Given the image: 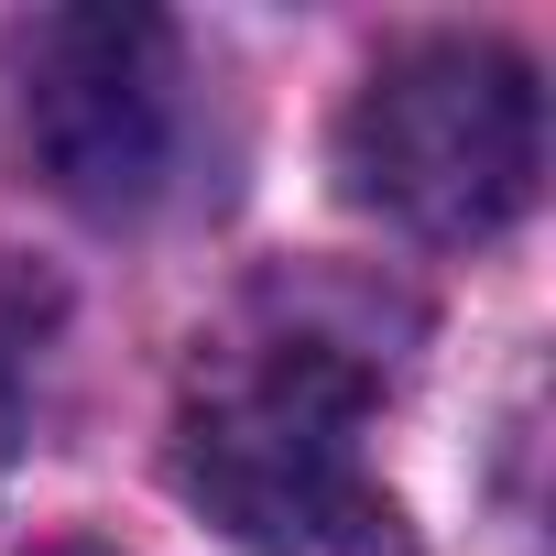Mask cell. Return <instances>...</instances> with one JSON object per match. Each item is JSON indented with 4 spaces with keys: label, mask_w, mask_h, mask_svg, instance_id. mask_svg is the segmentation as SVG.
Segmentation results:
<instances>
[{
    "label": "cell",
    "mask_w": 556,
    "mask_h": 556,
    "mask_svg": "<svg viewBox=\"0 0 556 556\" xmlns=\"http://www.w3.org/2000/svg\"><path fill=\"white\" fill-rule=\"evenodd\" d=\"M371 371L317 339L273 328L229 339L175 426V480L251 545V556H415V523L361 469Z\"/></svg>",
    "instance_id": "6da1fadb"
},
{
    "label": "cell",
    "mask_w": 556,
    "mask_h": 556,
    "mask_svg": "<svg viewBox=\"0 0 556 556\" xmlns=\"http://www.w3.org/2000/svg\"><path fill=\"white\" fill-rule=\"evenodd\" d=\"M339 175L415 240H491L534 207L545 175V99L534 66L469 34L404 45L339 121Z\"/></svg>",
    "instance_id": "7a4b0ae2"
},
{
    "label": "cell",
    "mask_w": 556,
    "mask_h": 556,
    "mask_svg": "<svg viewBox=\"0 0 556 556\" xmlns=\"http://www.w3.org/2000/svg\"><path fill=\"white\" fill-rule=\"evenodd\" d=\"M12 88H23V142L34 164L121 218L153 207L175 175V34L153 12H45L12 34Z\"/></svg>",
    "instance_id": "3957f363"
},
{
    "label": "cell",
    "mask_w": 556,
    "mask_h": 556,
    "mask_svg": "<svg viewBox=\"0 0 556 556\" xmlns=\"http://www.w3.org/2000/svg\"><path fill=\"white\" fill-rule=\"evenodd\" d=\"M45 556H110V545H45Z\"/></svg>",
    "instance_id": "5b68a950"
},
{
    "label": "cell",
    "mask_w": 556,
    "mask_h": 556,
    "mask_svg": "<svg viewBox=\"0 0 556 556\" xmlns=\"http://www.w3.org/2000/svg\"><path fill=\"white\" fill-rule=\"evenodd\" d=\"M12 458H23V393H12V371H0V480H12Z\"/></svg>",
    "instance_id": "277c9868"
}]
</instances>
